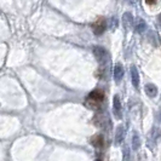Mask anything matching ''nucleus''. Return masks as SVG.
Masks as SVG:
<instances>
[{"label":"nucleus","instance_id":"obj_8","mask_svg":"<svg viewBox=\"0 0 161 161\" xmlns=\"http://www.w3.org/2000/svg\"><path fill=\"white\" fill-rule=\"evenodd\" d=\"M145 29H147V23H145L144 19L141 18V17L136 18V21H135V31L141 34V33L145 32Z\"/></svg>","mask_w":161,"mask_h":161},{"label":"nucleus","instance_id":"obj_10","mask_svg":"<svg viewBox=\"0 0 161 161\" xmlns=\"http://www.w3.org/2000/svg\"><path fill=\"white\" fill-rule=\"evenodd\" d=\"M91 144L95 148H102L104 145V137L103 135H95L91 138Z\"/></svg>","mask_w":161,"mask_h":161},{"label":"nucleus","instance_id":"obj_4","mask_svg":"<svg viewBox=\"0 0 161 161\" xmlns=\"http://www.w3.org/2000/svg\"><path fill=\"white\" fill-rule=\"evenodd\" d=\"M87 99L91 102H95V103H99L104 99V92L102 90L97 89L93 90L92 92H90V95L87 96Z\"/></svg>","mask_w":161,"mask_h":161},{"label":"nucleus","instance_id":"obj_6","mask_svg":"<svg viewBox=\"0 0 161 161\" xmlns=\"http://www.w3.org/2000/svg\"><path fill=\"white\" fill-rule=\"evenodd\" d=\"M124 138H125V127H124V125H119L116 127V132H115V144H121Z\"/></svg>","mask_w":161,"mask_h":161},{"label":"nucleus","instance_id":"obj_13","mask_svg":"<svg viewBox=\"0 0 161 161\" xmlns=\"http://www.w3.org/2000/svg\"><path fill=\"white\" fill-rule=\"evenodd\" d=\"M115 27H118V21L115 19V18H112V25H110V28H112V31H114L115 29Z\"/></svg>","mask_w":161,"mask_h":161},{"label":"nucleus","instance_id":"obj_1","mask_svg":"<svg viewBox=\"0 0 161 161\" xmlns=\"http://www.w3.org/2000/svg\"><path fill=\"white\" fill-rule=\"evenodd\" d=\"M93 53L96 56L97 61L101 63V65H104L109 61V53L104 47L102 46H95L93 47Z\"/></svg>","mask_w":161,"mask_h":161},{"label":"nucleus","instance_id":"obj_2","mask_svg":"<svg viewBox=\"0 0 161 161\" xmlns=\"http://www.w3.org/2000/svg\"><path fill=\"white\" fill-rule=\"evenodd\" d=\"M92 31L96 35H102L107 29V19L104 17H99L92 23Z\"/></svg>","mask_w":161,"mask_h":161},{"label":"nucleus","instance_id":"obj_11","mask_svg":"<svg viewBox=\"0 0 161 161\" xmlns=\"http://www.w3.org/2000/svg\"><path fill=\"white\" fill-rule=\"evenodd\" d=\"M144 90L147 96L150 97V98H154V97H156V95H158V87L154 84H147Z\"/></svg>","mask_w":161,"mask_h":161},{"label":"nucleus","instance_id":"obj_12","mask_svg":"<svg viewBox=\"0 0 161 161\" xmlns=\"http://www.w3.org/2000/svg\"><path fill=\"white\" fill-rule=\"evenodd\" d=\"M132 147L135 150H138L139 147H141V138H139V135L137 132L133 133V137H132Z\"/></svg>","mask_w":161,"mask_h":161},{"label":"nucleus","instance_id":"obj_7","mask_svg":"<svg viewBox=\"0 0 161 161\" xmlns=\"http://www.w3.org/2000/svg\"><path fill=\"white\" fill-rule=\"evenodd\" d=\"M124 78V68L121 64H116L114 68V80L116 84H119Z\"/></svg>","mask_w":161,"mask_h":161},{"label":"nucleus","instance_id":"obj_5","mask_svg":"<svg viewBox=\"0 0 161 161\" xmlns=\"http://www.w3.org/2000/svg\"><path fill=\"white\" fill-rule=\"evenodd\" d=\"M133 24H135V18L132 16V14L131 12H125L122 15V25H124V28L126 31H129V29L132 28Z\"/></svg>","mask_w":161,"mask_h":161},{"label":"nucleus","instance_id":"obj_3","mask_svg":"<svg viewBox=\"0 0 161 161\" xmlns=\"http://www.w3.org/2000/svg\"><path fill=\"white\" fill-rule=\"evenodd\" d=\"M113 113H114V116H115L118 120H120L121 118H122L121 101H120V97L118 96V95H115V96H114V99H113Z\"/></svg>","mask_w":161,"mask_h":161},{"label":"nucleus","instance_id":"obj_9","mask_svg":"<svg viewBox=\"0 0 161 161\" xmlns=\"http://www.w3.org/2000/svg\"><path fill=\"white\" fill-rule=\"evenodd\" d=\"M131 79H132L133 86L136 89H138L139 87V73H138V69L135 65L131 67Z\"/></svg>","mask_w":161,"mask_h":161},{"label":"nucleus","instance_id":"obj_14","mask_svg":"<svg viewBox=\"0 0 161 161\" xmlns=\"http://www.w3.org/2000/svg\"><path fill=\"white\" fill-rule=\"evenodd\" d=\"M158 19H159V23H160V25H161V15L159 16V18H158Z\"/></svg>","mask_w":161,"mask_h":161}]
</instances>
